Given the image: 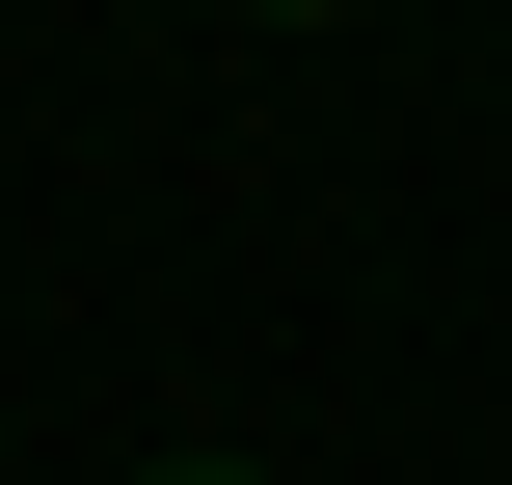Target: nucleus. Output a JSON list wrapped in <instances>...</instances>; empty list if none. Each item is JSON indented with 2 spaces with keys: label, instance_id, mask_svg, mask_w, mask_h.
Listing matches in <instances>:
<instances>
[{
  "label": "nucleus",
  "instance_id": "1",
  "mask_svg": "<svg viewBox=\"0 0 512 485\" xmlns=\"http://www.w3.org/2000/svg\"><path fill=\"white\" fill-rule=\"evenodd\" d=\"M135 485H270V459H135Z\"/></svg>",
  "mask_w": 512,
  "mask_h": 485
},
{
  "label": "nucleus",
  "instance_id": "2",
  "mask_svg": "<svg viewBox=\"0 0 512 485\" xmlns=\"http://www.w3.org/2000/svg\"><path fill=\"white\" fill-rule=\"evenodd\" d=\"M270 27H324V0H270Z\"/></svg>",
  "mask_w": 512,
  "mask_h": 485
}]
</instances>
